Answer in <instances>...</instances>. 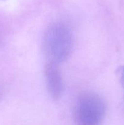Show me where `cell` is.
I'll return each instance as SVG.
<instances>
[{
  "instance_id": "6da1fadb",
  "label": "cell",
  "mask_w": 124,
  "mask_h": 125,
  "mask_svg": "<svg viewBox=\"0 0 124 125\" xmlns=\"http://www.w3.org/2000/svg\"><path fill=\"white\" fill-rule=\"evenodd\" d=\"M42 48L49 62L59 64L66 61L72 52L73 37L70 28L63 23H55L46 29Z\"/></svg>"
},
{
  "instance_id": "7a4b0ae2",
  "label": "cell",
  "mask_w": 124,
  "mask_h": 125,
  "mask_svg": "<svg viewBox=\"0 0 124 125\" xmlns=\"http://www.w3.org/2000/svg\"><path fill=\"white\" fill-rule=\"evenodd\" d=\"M105 112V103L99 95L84 92L78 96L74 106V122L76 125H100Z\"/></svg>"
},
{
  "instance_id": "3957f363",
  "label": "cell",
  "mask_w": 124,
  "mask_h": 125,
  "mask_svg": "<svg viewBox=\"0 0 124 125\" xmlns=\"http://www.w3.org/2000/svg\"><path fill=\"white\" fill-rule=\"evenodd\" d=\"M46 87L50 96L54 101H58L62 96L64 84L59 64L48 61L44 68Z\"/></svg>"
},
{
  "instance_id": "277c9868",
  "label": "cell",
  "mask_w": 124,
  "mask_h": 125,
  "mask_svg": "<svg viewBox=\"0 0 124 125\" xmlns=\"http://www.w3.org/2000/svg\"><path fill=\"white\" fill-rule=\"evenodd\" d=\"M117 74L119 78V81L124 90V65L120 66L117 70Z\"/></svg>"
}]
</instances>
